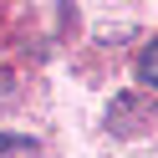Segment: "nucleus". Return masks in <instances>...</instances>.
<instances>
[{
  "label": "nucleus",
  "instance_id": "1",
  "mask_svg": "<svg viewBox=\"0 0 158 158\" xmlns=\"http://www.w3.org/2000/svg\"><path fill=\"white\" fill-rule=\"evenodd\" d=\"M138 82H143V87H158V41H148L143 56H138Z\"/></svg>",
  "mask_w": 158,
  "mask_h": 158
},
{
  "label": "nucleus",
  "instance_id": "2",
  "mask_svg": "<svg viewBox=\"0 0 158 158\" xmlns=\"http://www.w3.org/2000/svg\"><path fill=\"white\" fill-rule=\"evenodd\" d=\"M36 148V138H21V133H0V158L5 153H31Z\"/></svg>",
  "mask_w": 158,
  "mask_h": 158
}]
</instances>
